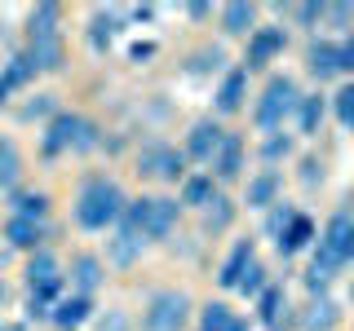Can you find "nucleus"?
Listing matches in <instances>:
<instances>
[{
	"mask_svg": "<svg viewBox=\"0 0 354 331\" xmlns=\"http://www.w3.org/2000/svg\"><path fill=\"white\" fill-rule=\"evenodd\" d=\"M44 110H49V97H36V102H31L27 110H22V115H27V119H31V115H44Z\"/></svg>",
	"mask_w": 354,
	"mask_h": 331,
	"instance_id": "nucleus-40",
	"label": "nucleus"
},
{
	"mask_svg": "<svg viewBox=\"0 0 354 331\" xmlns=\"http://www.w3.org/2000/svg\"><path fill=\"white\" fill-rule=\"evenodd\" d=\"M274 194H279V172L266 168V172H257V177L248 181V194H243V203H248V208H270Z\"/></svg>",
	"mask_w": 354,
	"mask_h": 331,
	"instance_id": "nucleus-14",
	"label": "nucleus"
},
{
	"mask_svg": "<svg viewBox=\"0 0 354 331\" xmlns=\"http://www.w3.org/2000/svg\"><path fill=\"white\" fill-rule=\"evenodd\" d=\"M199 331H248V323L239 314H230V305L213 301L204 309V318H199Z\"/></svg>",
	"mask_w": 354,
	"mask_h": 331,
	"instance_id": "nucleus-18",
	"label": "nucleus"
},
{
	"mask_svg": "<svg viewBox=\"0 0 354 331\" xmlns=\"http://www.w3.org/2000/svg\"><path fill=\"white\" fill-rule=\"evenodd\" d=\"M138 172L142 177H160V181H177V177L186 172V159H182V150L164 146V141H151V146L138 154Z\"/></svg>",
	"mask_w": 354,
	"mask_h": 331,
	"instance_id": "nucleus-7",
	"label": "nucleus"
},
{
	"mask_svg": "<svg viewBox=\"0 0 354 331\" xmlns=\"http://www.w3.org/2000/svg\"><path fill=\"white\" fill-rule=\"evenodd\" d=\"M138 252H142V239L133 234V230L120 225V234L111 239V265H120V270H124V265L138 261Z\"/></svg>",
	"mask_w": 354,
	"mask_h": 331,
	"instance_id": "nucleus-23",
	"label": "nucleus"
},
{
	"mask_svg": "<svg viewBox=\"0 0 354 331\" xmlns=\"http://www.w3.org/2000/svg\"><path fill=\"white\" fill-rule=\"evenodd\" d=\"M332 110H337V119L354 132V84H346L337 97H332Z\"/></svg>",
	"mask_w": 354,
	"mask_h": 331,
	"instance_id": "nucleus-33",
	"label": "nucleus"
},
{
	"mask_svg": "<svg viewBox=\"0 0 354 331\" xmlns=\"http://www.w3.org/2000/svg\"><path fill=\"white\" fill-rule=\"evenodd\" d=\"M5 239L14 243V248H40V221H27V217H9L5 225Z\"/></svg>",
	"mask_w": 354,
	"mask_h": 331,
	"instance_id": "nucleus-20",
	"label": "nucleus"
},
{
	"mask_svg": "<svg viewBox=\"0 0 354 331\" xmlns=\"http://www.w3.org/2000/svg\"><path fill=\"white\" fill-rule=\"evenodd\" d=\"M297 80L292 75H270V84H266V93H261V102H257V128H279L283 124V115L288 110H297Z\"/></svg>",
	"mask_w": 354,
	"mask_h": 331,
	"instance_id": "nucleus-4",
	"label": "nucleus"
},
{
	"mask_svg": "<svg viewBox=\"0 0 354 331\" xmlns=\"http://www.w3.org/2000/svg\"><path fill=\"white\" fill-rule=\"evenodd\" d=\"M279 154H288V141L270 137V141H266V159H279Z\"/></svg>",
	"mask_w": 354,
	"mask_h": 331,
	"instance_id": "nucleus-39",
	"label": "nucleus"
},
{
	"mask_svg": "<svg viewBox=\"0 0 354 331\" xmlns=\"http://www.w3.org/2000/svg\"><path fill=\"white\" fill-rule=\"evenodd\" d=\"M186 309H191V301H186L182 292H155L147 314H142V327L147 331H182Z\"/></svg>",
	"mask_w": 354,
	"mask_h": 331,
	"instance_id": "nucleus-6",
	"label": "nucleus"
},
{
	"mask_svg": "<svg viewBox=\"0 0 354 331\" xmlns=\"http://www.w3.org/2000/svg\"><path fill=\"white\" fill-rule=\"evenodd\" d=\"M310 239H315V221L297 212V217L283 225V234H279V252H283V257H292V252H301Z\"/></svg>",
	"mask_w": 354,
	"mask_h": 331,
	"instance_id": "nucleus-15",
	"label": "nucleus"
},
{
	"mask_svg": "<svg viewBox=\"0 0 354 331\" xmlns=\"http://www.w3.org/2000/svg\"><path fill=\"white\" fill-rule=\"evenodd\" d=\"M292 217H297V212H288V208H283V212H274V217H270V234H283V225H288Z\"/></svg>",
	"mask_w": 354,
	"mask_h": 331,
	"instance_id": "nucleus-38",
	"label": "nucleus"
},
{
	"mask_svg": "<svg viewBox=\"0 0 354 331\" xmlns=\"http://www.w3.org/2000/svg\"><path fill=\"white\" fill-rule=\"evenodd\" d=\"M279 309H283V292L279 287H266V292L257 296V314L266 327H279Z\"/></svg>",
	"mask_w": 354,
	"mask_h": 331,
	"instance_id": "nucleus-28",
	"label": "nucleus"
},
{
	"mask_svg": "<svg viewBox=\"0 0 354 331\" xmlns=\"http://www.w3.org/2000/svg\"><path fill=\"white\" fill-rule=\"evenodd\" d=\"M297 119H301V132H319V124H324V97L319 93L297 97Z\"/></svg>",
	"mask_w": 354,
	"mask_h": 331,
	"instance_id": "nucleus-26",
	"label": "nucleus"
},
{
	"mask_svg": "<svg viewBox=\"0 0 354 331\" xmlns=\"http://www.w3.org/2000/svg\"><path fill=\"white\" fill-rule=\"evenodd\" d=\"M124 217V190L106 177H88L75 194V225L84 230H106Z\"/></svg>",
	"mask_w": 354,
	"mask_h": 331,
	"instance_id": "nucleus-1",
	"label": "nucleus"
},
{
	"mask_svg": "<svg viewBox=\"0 0 354 331\" xmlns=\"http://www.w3.org/2000/svg\"><path fill=\"white\" fill-rule=\"evenodd\" d=\"M252 22H257V5H248V0L221 5V31H226V36H248Z\"/></svg>",
	"mask_w": 354,
	"mask_h": 331,
	"instance_id": "nucleus-13",
	"label": "nucleus"
},
{
	"mask_svg": "<svg viewBox=\"0 0 354 331\" xmlns=\"http://www.w3.org/2000/svg\"><path fill=\"white\" fill-rule=\"evenodd\" d=\"M115 31H120V18L115 14H93V31H88L93 49H106V44L115 40Z\"/></svg>",
	"mask_w": 354,
	"mask_h": 331,
	"instance_id": "nucleus-29",
	"label": "nucleus"
},
{
	"mask_svg": "<svg viewBox=\"0 0 354 331\" xmlns=\"http://www.w3.org/2000/svg\"><path fill=\"white\" fill-rule=\"evenodd\" d=\"M208 163H213V172L221 177V181H230V177H239V168H243V141H239V137H230V132H226V137H221V146H217V154H213Z\"/></svg>",
	"mask_w": 354,
	"mask_h": 331,
	"instance_id": "nucleus-12",
	"label": "nucleus"
},
{
	"mask_svg": "<svg viewBox=\"0 0 354 331\" xmlns=\"http://www.w3.org/2000/svg\"><path fill=\"white\" fill-rule=\"evenodd\" d=\"M350 296H354V292H350Z\"/></svg>",
	"mask_w": 354,
	"mask_h": 331,
	"instance_id": "nucleus-44",
	"label": "nucleus"
},
{
	"mask_svg": "<svg viewBox=\"0 0 354 331\" xmlns=\"http://www.w3.org/2000/svg\"><path fill=\"white\" fill-rule=\"evenodd\" d=\"M310 71H315L319 80L337 75V71H341V62H337V44H328V40H315V44H310Z\"/></svg>",
	"mask_w": 354,
	"mask_h": 331,
	"instance_id": "nucleus-22",
	"label": "nucleus"
},
{
	"mask_svg": "<svg viewBox=\"0 0 354 331\" xmlns=\"http://www.w3.org/2000/svg\"><path fill=\"white\" fill-rule=\"evenodd\" d=\"M226 221H230V203H226L221 194H213V203H208V225H213V230H221Z\"/></svg>",
	"mask_w": 354,
	"mask_h": 331,
	"instance_id": "nucleus-34",
	"label": "nucleus"
},
{
	"mask_svg": "<svg viewBox=\"0 0 354 331\" xmlns=\"http://www.w3.org/2000/svg\"><path fill=\"white\" fill-rule=\"evenodd\" d=\"M0 296H5V283H0Z\"/></svg>",
	"mask_w": 354,
	"mask_h": 331,
	"instance_id": "nucleus-43",
	"label": "nucleus"
},
{
	"mask_svg": "<svg viewBox=\"0 0 354 331\" xmlns=\"http://www.w3.org/2000/svg\"><path fill=\"white\" fill-rule=\"evenodd\" d=\"M5 331H22V323H9V327H5Z\"/></svg>",
	"mask_w": 354,
	"mask_h": 331,
	"instance_id": "nucleus-42",
	"label": "nucleus"
},
{
	"mask_svg": "<svg viewBox=\"0 0 354 331\" xmlns=\"http://www.w3.org/2000/svg\"><path fill=\"white\" fill-rule=\"evenodd\" d=\"M177 199H160V194H151V199H133V203H124V217H120V225L133 230L142 243L147 239H164L169 230L177 225Z\"/></svg>",
	"mask_w": 354,
	"mask_h": 331,
	"instance_id": "nucleus-3",
	"label": "nucleus"
},
{
	"mask_svg": "<svg viewBox=\"0 0 354 331\" xmlns=\"http://www.w3.org/2000/svg\"><path fill=\"white\" fill-rule=\"evenodd\" d=\"M88 309H93V305H88V296H66V301H58L49 314H53V323H58L62 331H75L88 318Z\"/></svg>",
	"mask_w": 354,
	"mask_h": 331,
	"instance_id": "nucleus-17",
	"label": "nucleus"
},
{
	"mask_svg": "<svg viewBox=\"0 0 354 331\" xmlns=\"http://www.w3.org/2000/svg\"><path fill=\"white\" fill-rule=\"evenodd\" d=\"M243 97H248V71L243 66H235V71L221 75V88H217V110L221 115H235V110L243 106Z\"/></svg>",
	"mask_w": 354,
	"mask_h": 331,
	"instance_id": "nucleus-9",
	"label": "nucleus"
},
{
	"mask_svg": "<svg viewBox=\"0 0 354 331\" xmlns=\"http://www.w3.org/2000/svg\"><path fill=\"white\" fill-rule=\"evenodd\" d=\"M283 49V27H257L248 40V66H266L274 62V53Z\"/></svg>",
	"mask_w": 354,
	"mask_h": 331,
	"instance_id": "nucleus-10",
	"label": "nucleus"
},
{
	"mask_svg": "<svg viewBox=\"0 0 354 331\" xmlns=\"http://www.w3.org/2000/svg\"><path fill=\"white\" fill-rule=\"evenodd\" d=\"M18 172H22V154H18V146H14L9 137H0V185H14Z\"/></svg>",
	"mask_w": 354,
	"mask_h": 331,
	"instance_id": "nucleus-27",
	"label": "nucleus"
},
{
	"mask_svg": "<svg viewBox=\"0 0 354 331\" xmlns=\"http://www.w3.org/2000/svg\"><path fill=\"white\" fill-rule=\"evenodd\" d=\"M315 168H319V163H315V159H306V172H301V181H306V185H315L319 177H324V172H315Z\"/></svg>",
	"mask_w": 354,
	"mask_h": 331,
	"instance_id": "nucleus-41",
	"label": "nucleus"
},
{
	"mask_svg": "<svg viewBox=\"0 0 354 331\" xmlns=\"http://www.w3.org/2000/svg\"><path fill=\"white\" fill-rule=\"evenodd\" d=\"M346 261H354V212H337L328 221L324 239H319L315 265H310V287L319 292V287H324Z\"/></svg>",
	"mask_w": 354,
	"mask_h": 331,
	"instance_id": "nucleus-2",
	"label": "nucleus"
},
{
	"mask_svg": "<svg viewBox=\"0 0 354 331\" xmlns=\"http://www.w3.org/2000/svg\"><path fill=\"white\" fill-rule=\"evenodd\" d=\"M93 124L80 115H53L49 132H44V154H62V150H88L93 146Z\"/></svg>",
	"mask_w": 354,
	"mask_h": 331,
	"instance_id": "nucleus-5",
	"label": "nucleus"
},
{
	"mask_svg": "<svg viewBox=\"0 0 354 331\" xmlns=\"http://www.w3.org/2000/svg\"><path fill=\"white\" fill-rule=\"evenodd\" d=\"M235 292H243V296H261V292H266V270H261L257 261L243 270V279L235 283Z\"/></svg>",
	"mask_w": 354,
	"mask_h": 331,
	"instance_id": "nucleus-32",
	"label": "nucleus"
},
{
	"mask_svg": "<svg viewBox=\"0 0 354 331\" xmlns=\"http://www.w3.org/2000/svg\"><path fill=\"white\" fill-rule=\"evenodd\" d=\"M332 327H337V305H332V301L310 305V314H306V331H332Z\"/></svg>",
	"mask_w": 354,
	"mask_h": 331,
	"instance_id": "nucleus-30",
	"label": "nucleus"
},
{
	"mask_svg": "<svg viewBox=\"0 0 354 331\" xmlns=\"http://www.w3.org/2000/svg\"><path fill=\"white\" fill-rule=\"evenodd\" d=\"M182 203H191V208H208V203H213V172H208V177H186V181H182Z\"/></svg>",
	"mask_w": 354,
	"mask_h": 331,
	"instance_id": "nucleus-24",
	"label": "nucleus"
},
{
	"mask_svg": "<svg viewBox=\"0 0 354 331\" xmlns=\"http://www.w3.org/2000/svg\"><path fill=\"white\" fill-rule=\"evenodd\" d=\"M14 203H18V217H27V221H40L44 212H49V199H44L40 190H22Z\"/></svg>",
	"mask_w": 354,
	"mask_h": 331,
	"instance_id": "nucleus-31",
	"label": "nucleus"
},
{
	"mask_svg": "<svg viewBox=\"0 0 354 331\" xmlns=\"http://www.w3.org/2000/svg\"><path fill=\"white\" fill-rule=\"evenodd\" d=\"M31 75H36V66H31V58H14V62H9V71L0 75V102H5V97L14 93V88H22V84H27Z\"/></svg>",
	"mask_w": 354,
	"mask_h": 331,
	"instance_id": "nucleus-25",
	"label": "nucleus"
},
{
	"mask_svg": "<svg viewBox=\"0 0 354 331\" xmlns=\"http://www.w3.org/2000/svg\"><path fill=\"white\" fill-rule=\"evenodd\" d=\"M58 18H62V9L58 5H36V9H31V40H58Z\"/></svg>",
	"mask_w": 354,
	"mask_h": 331,
	"instance_id": "nucleus-19",
	"label": "nucleus"
},
{
	"mask_svg": "<svg viewBox=\"0 0 354 331\" xmlns=\"http://www.w3.org/2000/svg\"><path fill=\"white\" fill-rule=\"evenodd\" d=\"M71 279H75V287H80V296L97 292V283H102V261H97V257H75Z\"/></svg>",
	"mask_w": 354,
	"mask_h": 331,
	"instance_id": "nucleus-21",
	"label": "nucleus"
},
{
	"mask_svg": "<svg viewBox=\"0 0 354 331\" xmlns=\"http://www.w3.org/2000/svg\"><path fill=\"white\" fill-rule=\"evenodd\" d=\"M27 287L31 296H40V301H53V296L62 292V274H58V261L49 257V252H36L27 265Z\"/></svg>",
	"mask_w": 354,
	"mask_h": 331,
	"instance_id": "nucleus-8",
	"label": "nucleus"
},
{
	"mask_svg": "<svg viewBox=\"0 0 354 331\" xmlns=\"http://www.w3.org/2000/svg\"><path fill=\"white\" fill-rule=\"evenodd\" d=\"M221 137H226V132H221L213 119H199V124L191 128V141H186V154H191V159H213L217 154V146H221Z\"/></svg>",
	"mask_w": 354,
	"mask_h": 331,
	"instance_id": "nucleus-11",
	"label": "nucleus"
},
{
	"mask_svg": "<svg viewBox=\"0 0 354 331\" xmlns=\"http://www.w3.org/2000/svg\"><path fill=\"white\" fill-rule=\"evenodd\" d=\"M248 265H252V243H248V239H239V243H235V252L221 261L217 283H221V287H235V283L243 279V270H248Z\"/></svg>",
	"mask_w": 354,
	"mask_h": 331,
	"instance_id": "nucleus-16",
	"label": "nucleus"
},
{
	"mask_svg": "<svg viewBox=\"0 0 354 331\" xmlns=\"http://www.w3.org/2000/svg\"><path fill=\"white\" fill-rule=\"evenodd\" d=\"M292 14H297V22H301V27H310V22L324 18V5H297Z\"/></svg>",
	"mask_w": 354,
	"mask_h": 331,
	"instance_id": "nucleus-36",
	"label": "nucleus"
},
{
	"mask_svg": "<svg viewBox=\"0 0 354 331\" xmlns=\"http://www.w3.org/2000/svg\"><path fill=\"white\" fill-rule=\"evenodd\" d=\"M337 62H341V71H354V36L346 44H337Z\"/></svg>",
	"mask_w": 354,
	"mask_h": 331,
	"instance_id": "nucleus-37",
	"label": "nucleus"
},
{
	"mask_svg": "<svg viewBox=\"0 0 354 331\" xmlns=\"http://www.w3.org/2000/svg\"><path fill=\"white\" fill-rule=\"evenodd\" d=\"M217 66H221V49H204V53H195L191 71H217Z\"/></svg>",
	"mask_w": 354,
	"mask_h": 331,
	"instance_id": "nucleus-35",
	"label": "nucleus"
}]
</instances>
